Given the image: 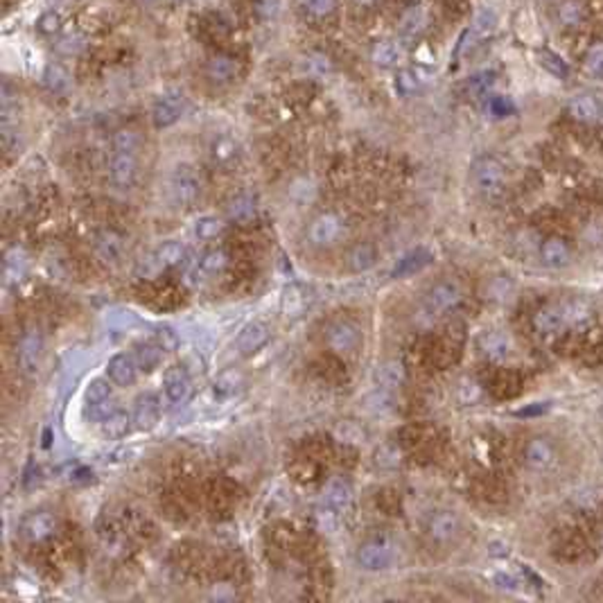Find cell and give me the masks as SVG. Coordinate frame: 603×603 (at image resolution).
I'll use <instances>...</instances> for the list:
<instances>
[{"label": "cell", "instance_id": "6da1fadb", "mask_svg": "<svg viewBox=\"0 0 603 603\" xmlns=\"http://www.w3.org/2000/svg\"><path fill=\"white\" fill-rule=\"evenodd\" d=\"M199 195H201V179L193 165L181 163V165L172 170V174L168 179V199L172 206L179 210L193 208L197 204Z\"/></svg>", "mask_w": 603, "mask_h": 603}, {"label": "cell", "instance_id": "7a4b0ae2", "mask_svg": "<svg viewBox=\"0 0 603 603\" xmlns=\"http://www.w3.org/2000/svg\"><path fill=\"white\" fill-rule=\"evenodd\" d=\"M45 357V337L39 325L27 328L16 343V366L25 378H36Z\"/></svg>", "mask_w": 603, "mask_h": 603}, {"label": "cell", "instance_id": "3957f363", "mask_svg": "<svg viewBox=\"0 0 603 603\" xmlns=\"http://www.w3.org/2000/svg\"><path fill=\"white\" fill-rule=\"evenodd\" d=\"M184 258H186V246L181 242H174V240L163 242L136 262V276L138 278H156L158 274L181 265Z\"/></svg>", "mask_w": 603, "mask_h": 603}, {"label": "cell", "instance_id": "277c9868", "mask_svg": "<svg viewBox=\"0 0 603 603\" xmlns=\"http://www.w3.org/2000/svg\"><path fill=\"white\" fill-rule=\"evenodd\" d=\"M472 186L475 190L486 199H493L502 195L504 184H506V172L504 165L495 156H479L472 163Z\"/></svg>", "mask_w": 603, "mask_h": 603}, {"label": "cell", "instance_id": "5b68a950", "mask_svg": "<svg viewBox=\"0 0 603 603\" xmlns=\"http://www.w3.org/2000/svg\"><path fill=\"white\" fill-rule=\"evenodd\" d=\"M346 235V222L337 213H321L308 226V242L317 248H330Z\"/></svg>", "mask_w": 603, "mask_h": 603}, {"label": "cell", "instance_id": "8992f818", "mask_svg": "<svg viewBox=\"0 0 603 603\" xmlns=\"http://www.w3.org/2000/svg\"><path fill=\"white\" fill-rule=\"evenodd\" d=\"M394 560H396V544L389 538H385V535L366 540L357 549V563H359V567L366 572L387 570Z\"/></svg>", "mask_w": 603, "mask_h": 603}, {"label": "cell", "instance_id": "52a82bcc", "mask_svg": "<svg viewBox=\"0 0 603 603\" xmlns=\"http://www.w3.org/2000/svg\"><path fill=\"white\" fill-rule=\"evenodd\" d=\"M362 343V332L352 321L337 319L325 328V346L337 355H352Z\"/></svg>", "mask_w": 603, "mask_h": 603}, {"label": "cell", "instance_id": "ba28073f", "mask_svg": "<svg viewBox=\"0 0 603 603\" xmlns=\"http://www.w3.org/2000/svg\"><path fill=\"white\" fill-rule=\"evenodd\" d=\"M116 407L118 405H116V400H113L111 380L98 378L86 387V414H89L91 420L102 423Z\"/></svg>", "mask_w": 603, "mask_h": 603}, {"label": "cell", "instance_id": "9c48e42d", "mask_svg": "<svg viewBox=\"0 0 603 603\" xmlns=\"http://www.w3.org/2000/svg\"><path fill=\"white\" fill-rule=\"evenodd\" d=\"M163 391H165V398L170 400V405H174V407L186 405V402L193 398V391H195L193 378H190L188 368L181 366V364L165 368V373H163Z\"/></svg>", "mask_w": 603, "mask_h": 603}, {"label": "cell", "instance_id": "30bf717a", "mask_svg": "<svg viewBox=\"0 0 603 603\" xmlns=\"http://www.w3.org/2000/svg\"><path fill=\"white\" fill-rule=\"evenodd\" d=\"M54 531H57V518L50 511H32L18 524V535L30 544H39L47 538H52Z\"/></svg>", "mask_w": 603, "mask_h": 603}, {"label": "cell", "instance_id": "8fae6325", "mask_svg": "<svg viewBox=\"0 0 603 603\" xmlns=\"http://www.w3.org/2000/svg\"><path fill=\"white\" fill-rule=\"evenodd\" d=\"M124 237L113 231V228H102L93 235V253L95 258L107 265V267H118L124 258Z\"/></svg>", "mask_w": 603, "mask_h": 603}, {"label": "cell", "instance_id": "7c38bea8", "mask_svg": "<svg viewBox=\"0 0 603 603\" xmlns=\"http://www.w3.org/2000/svg\"><path fill=\"white\" fill-rule=\"evenodd\" d=\"M459 301H461V287L452 281H441L429 287L423 303H425V310L436 317V314H443L456 308Z\"/></svg>", "mask_w": 603, "mask_h": 603}, {"label": "cell", "instance_id": "4fadbf2b", "mask_svg": "<svg viewBox=\"0 0 603 603\" xmlns=\"http://www.w3.org/2000/svg\"><path fill=\"white\" fill-rule=\"evenodd\" d=\"M425 531L438 544L452 542L461 531V520L454 511H434L425 520Z\"/></svg>", "mask_w": 603, "mask_h": 603}, {"label": "cell", "instance_id": "5bb4252c", "mask_svg": "<svg viewBox=\"0 0 603 603\" xmlns=\"http://www.w3.org/2000/svg\"><path fill=\"white\" fill-rule=\"evenodd\" d=\"M109 177L111 184L118 190H129L133 188L138 179V161L136 154H124V151H116L109 165Z\"/></svg>", "mask_w": 603, "mask_h": 603}, {"label": "cell", "instance_id": "9a60e30c", "mask_svg": "<svg viewBox=\"0 0 603 603\" xmlns=\"http://www.w3.org/2000/svg\"><path fill=\"white\" fill-rule=\"evenodd\" d=\"M140 366L133 352H118L107 362V378L118 387H131L138 380Z\"/></svg>", "mask_w": 603, "mask_h": 603}, {"label": "cell", "instance_id": "2e32d148", "mask_svg": "<svg viewBox=\"0 0 603 603\" xmlns=\"http://www.w3.org/2000/svg\"><path fill=\"white\" fill-rule=\"evenodd\" d=\"M352 502V486L348 479H343V477H332V479H328V484H325L323 488V506L325 511L337 515L341 511H346L348 506Z\"/></svg>", "mask_w": 603, "mask_h": 603}, {"label": "cell", "instance_id": "e0dca14e", "mask_svg": "<svg viewBox=\"0 0 603 603\" xmlns=\"http://www.w3.org/2000/svg\"><path fill=\"white\" fill-rule=\"evenodd\" d=\"M267 341H269V328H267V323L251 321L248 325H244L240 334H237L235 348L242 357H248V355H255Z\"/></svg>", "mask_w": 603, "mask_h": 603}, {"label": "cell", "instance_id": "ac0fdd59", "mask_svg": "<svg viewBox=\"0 0 603 603\" xmlns=\"http://www.w3.org/2000/svg\"><path fill=\"white\" fill-rule=\"evenodd\" d=\"M161 420V400L154 394H145L136 400L133 405V427L140 432H149L154 429Z\"/></svg>", "mask_w": 603, "mask_h": 603}, {"label": "cell", "instance_id": "d6986e66", "mask_svg": "<svg viewBox=\"0 0 603 603\" xmlns=\"http://www.w3.org/2000/svg\"><path fill=\"white\" fill-rule=\"evenodd\" d=\"M181 116H184V98L179 93H168L154 104L151 109V120L158 129L172 127Z\"/></svg>", "mask_w": 603, "mask_h": 603}, {"label": "cell", "instance_id": "ffe728a7", "mask_svg": "<svg viewBox=\"0 0 603 603\" xmlns=\"http://www.w3.org/2000/svg\"><path fill=\"white\" fill-rule=\"evenodd\" d=\"M226 265H228V253L224 251V248H210V251H206L199 258L193 278H195V283L213 281V278H217V276L224 274Z\"/></svg>", "mask_w": 603, "mask_h": 603}, {"label": "cell", "instance_id": "44dd1931", "mask_svg": "<svg viewBox=\"0 0 603 603\" xmlns=\"http://www.w3.org/2000/svg\"><path fill=\"white\" fill-rule=\"evenodd\" d=\"M553 459H556V454H553V447L547 438H531L524 447V461L531 470H538V472L549 470Z\"/></svg>", "mask_w": 603, "mask_h": 603}, {"label": "cell", "instance_id": "7402d4cb", "mask_svg": "<svg viewBox=\"0 0 603 603\" xmlns=\"http://www.w3.org/2000/svg\"><path fill=\"white\" fill-rule=\"evenodd\" d=\"M432 260H434V255H432L429 248H425V246L411 248V251L402 255L398 260V265L394 267V276H396V278H407V276H414L418 271H423Z\"/></svg>", "mask_w": 603, "mask_h": 603}, {"label": "cell", "instance_id": "603a6c76", "mask_svg": "<svg viewBox=\"0 0 603 603\" xmlns=\"http://www.w3.org/2000/svg\"><path fill=\"white\" fill-rule=\"evenodd\" d=\"M258 213V201L251 193H240L228 199L226 217L235 224H248Z\"/></svg>", "mask_w": 603, "mask_h": 603}, {"label": "cell", "instance_id": "cb8c5ba5", "mask_svg": "<svg viewBox=\"0 0 603 603\" xmlns=\"http://www.w3.org/2000/svg\"><path fill=\"white\" fill-rule=\"evenodd\" d=\"M375 262H378V248L368 242H357L355 246H350L346 253V267L352 274L368 271Z\"/></svg>", "mask_w": 603, "mask_h": 603}, {"label": "cell", "instance_id": "d4e9b609", "mask_svg": "<svg viewBox=\"0 0 603 603\" xmlns=\"http://www.w3.org/2000/svg\"><path fill=\"white\" fill-rule=\"evenodd\" d=\"M100 425H102V434L107 438H122L133 425V414H129V411L122 407H116Z\"/></svg>", "mask_w": 603, "mask_h": 603}, {"label": "cell", "instance_id": "484cf974", "mask_svg": "<svg viewBox=\"0 0 603 603\" xmlns=\"http://www.w3.org/2000/svg\"><path fill=\"white\" fill-rule=\"evenodd\" d=\"M565 323H567V319H565V310L558 308V305H547V308H542L533 319L535 330L542 332V334L558 332V330H563Z\"/></svg>", "mask_w": 603, "mask_h": 603}, {"label": "cell", "instance_id": "4316f807", "mask_svg": "<svg viewBox=\"0 0 603 603\" xmlns=\"http://www.w3.org/2000/svg\"><path fill=\"white\" fill-rule=\"evenodd\" d=\"M163 350H165V348H163L158 341L136 343V346H133V357H136L140 371H145V373L154 371L161 364V359H163Z\"/></svg>", "mask_w": 603, "mask_h": 603}, {"label": "cell", "instance_id": "83f0119b", "mask_svg": "<svg viewBox=\"0 0 603 603\" xmlns=\"http://www.w3.org/2000/svg\"><path fill=\"white\" fill-rule=\"evenodd\" d=\"M479 348L491 359H506L511 355V341L502 332H486L479 339Z\"/></svg>", "mask_w": 603, "mask_h": 603}, {"label": "cell", "instance_id": "f1b7e54d", "mask_svg": "<svg viewBox=\"0 0 603 603\" xmlns=\"http://www.w3.org/2000/svg\"><path fill=\"white\" fill-rule=\"evenodd\" d=\"M567 111L576 120L590 122V120L601 118V102L597 98H592V95H579V98H574L567 104Z\"/></svg>", "mask_w": 603, "mask_h": 603}, {"label": "cell", "instance_id": "f546056e", "mask_svg": "<svg viewBox=\"0 0 603 603\" xmlns=\"http://www.w3.org/2000/svg\"><path fill=\"white\" fill-rule=\"evenodd\" d=\"M235 73H237V66H235V61L233 59H228V57H213V59L208 61V66H206V75H208V80L210 82H215V84H226V82H231L233 77H235Z\"/></svg>", "mask_w": 603, "mask_h": 603}, {"label": "cell", "instance_id": "4dcf8cb0", "mask_svg": "<svg viewBox=\"0 0 603 603\" xmlns=\"http://www.w3.org/2000/svg\"><path fill=\"white\" fill-rule=\"evenodd\" d=\"M540 253H542L544 265H549V267H565L570 262V248L563 240H558V237H551V240L544 242Z\"/></svg>", "mask_w": 603, "mask_h": 603}, {"label": "cell", "instance_id": "1f68e13d", "mask_svg": "<svg viewBox=\"0 0 603 603\" xmlns=\"http://www.w3.org/2000/svg\"><path fill=\"white\" fill-rule=\"evenodd\" d=\"M497 27V12L491 7H482L479 12L475 14V21H472V32L477 39H486L491 36Z\"/></svg>", "mask_w": 603, "mask_h": 603}, {"label": "cell", "instance_id": "d6a6232c", "mask_svg": "<svg viewBox=\"0 0 603 603\" xmlns=\"http://www.w3.org/2000/svg\"><path fill=\"white\" fill-rule=\"evenodd\" d=\"M43 84L52 93H66L70 89V77H68V73H66V68H61L59 64H50L43 73Z\"/></svg>", "mask_w": 603, "mask_h": 603}, {"label": "cell", "instance_id": "836d02e7", "mask_svg": "<svg viewBox=\"0 0 603 603\" xmlns=\"http://www.w3.org/2000/svg\"><path fill=\"white\" fill-rule=\"evenodd\" d=\"M398 57H400V50L396 47V43H391V41H380L373 45V50H371V59L375 66H380V68L394 66L398 61Z\"/></svg>", "mask_w": 603, "mask_h": 603}, {"label": "cell", "instance_id": "e575fe53", "mask_svg": "<svg viewBox=\"0 0 603 603\" xmlns=\"http://www.w3.org/2000/svg\"><path fill=\"white\" fill-rule=\"evenodd\" d=\"M538 64L547 73H551L553 77H567V73H570V66L560 59V54L551 52V50H540L538 52Z\"/></svg>", "mask_w": 603, "mask_h": 603}, {"label": "cell", "instance_id": "d590c367", "mask_svg": "<svg viewBox=\"0 0 603 603\" xmlns=\"http://www.w3.org/2000/svg\"><path fill=\"white\" fill-rule=\"evenodd\" d=\"M113 149L124 151V154H138L140 149V136L131 129H120L113 136Z\"/></svg>", "mask_w": 603, "mask_h": 603}, {"label": "cell", "instance_id": "8d00e7d4", "mask_svg": "<svg viewBox=\"0 0 603 603\" xmlns=\"http://www.w3.org/2000/svg\"><path fill=\"white\" fill-rule=\"evenodd\" d=\"M423 25H425V12H423V9H420V7H411V9H407L405 16H402V23H400L402 32H405L407 36L418 34L420 30H423Z\"/></svg>", "mask_w": 603, "mask_h": 603}, {"label": "cell", "instance_id": "74e56055", "mask_svg": "<svg viewBox=\"0 0 603 603\" xmlns=\"http://www.w3.org/2000/svg\"><path fill=\"white\" fill-rule=\"evenodd\" d=\"M222 228H224L222 219H217L213 215H206V217H201L197 222L195 233H197L199 240H213V237H217L219 233H222Z\"/></svg>", "mask_w": 603, "mask_h": 603}, {"label": "cell", "instance_id": "f35d334b", "mask_svg": "<svg viewBox=\"0 0 603 603\" xmlns=\"http://www.w3.org/2000/svg\"><path fill=\"white\" fill-rule=\"evenodd\" d=\"M303 70L308 75H312V77H325V75H330L332 64L325 59L323 54L314 52V54L305 57V59H303Z\"/></svg>", "mask_w": 603, "mask_h": 603}, {"label": "cell", "instance_id": "ab89813d", "mask_svg": "<svg viewBox=\"0 0 603 603\" xmlns=\"http://www.w3.org/2000/svg\"><path fill=\"white\" fill-rule=\"evenodd\" d=\"M396 89L400 95H414L420 89V80L416 73L411 70H400L396 77Z\"/></svg>", "mask_w": 603, "mask_h": 603}, {"label": "cell", "instance_id": "60d3db41", "mask_svg": "<svg viewBox=\"0 0 603 603\" xmlns=\"http://www.w3.org/2000/svg\"><path fill=\"white\" fill-rule=\"evenodd\" d=\"M213 158L215 163H219V165H226V163H231L235 158V142L228 140V138H222L217 140L213 145Z\"/></svg>", "mask_w": 603, "mask_h": 603}, {"label": "cell", "instance_id": "b9f144b4", "mask_svg": "<svg viewBox=\"0 0 603 603\" xmlns=\"http://www.w3.org/2000/svg\"><path fill=\"white\" fill-rule=\"evenodd\" d=\"M57 50L61 54H80L84 50V39L80 34H66L57 43Z\"/></svg>", "mask_w": 603, "mask_h": 603}, {"label": "cell", "instance_id": "7bdbcfd3", "mask_svg": "<svg viewBox=\"0 0 603 603\" xmlns=\"http://www.w3.org/2000/svg\"><path fill=\"white\" fill-rule=\"evenodd\" d=\"M586 70L595 77H603V45H595L588 52L586 59Z\"/></svg>", "mask_w": 603, "mask_h": 603}, {"label": "cell", "instance_id": "ee69618b", "mask_svg": "<svg viewBox=\"0 0 603 603\" xmlns=\"http://www.w3.org/2000/svg\"><path fill=\"white\" fill-rule=\"evenodd\" d=\"M493 82H495V73L484 70V73H477L475 77H470V82H468V89H470V93L479 95V93H486L488 89H491Z\"/></svg>", "mask_w": 603, "mask_h": 603}, {"label": "cell", "instance_id": "f6af8a7d", "mask_svg": "<svg viewBox=\"0 0 603 603\" xmlns=\"http://www.w3.org/2000/svg\"><path fill=\"white\" fill-rule=\"evenodd\" d=\"M563 310H565V319H567V323H583L590 317L588 305H583V303H567Z\"/></svg>", "mask_w": 603, "mask_h": 603}, {"label": "cell", "instance_id": "bcb514c9", "mask_svg": "<svg viewBox=\"0 0 603 603\" xmlns=\"http://www.w3.org/2000/svg\"><path fill=\"white\" fill-rule=\"evenodd\" d=\"M488 109H491L493 116L504 118V116H511L513 113V102L509 98H502V95H495V98L488 102Z\"/></svg>", "mask_w": 603, "mask_h": 603}, {"label": "cell", "instance_id": "7dc6e473", "mask_svg": "<svg viewBox=\"0 0 603 603\" xmlns=\"http://www.w3.org/2000/svg\"><path fill=\"white\" fill-rule=\"evenodd\" d=\"M493 581H495L497 588H502L506 592H518L520 586H522V581L518 576H513V574H509V572H497L493 576Z\"/></svg>", "mask_w": 603, "mask_h": 603}, {"label": "cell", "instance_id": "c3c4849f", "mask_svg": "<svg viewBox=\"0 0 603 603\" xmlns=\"http://www.w3.org/2000/svg\"><path fill=\"white\" fill-rule=\"evenodd\" d=\"M337 0H305V7L312 16H328Z\"/></svg>", "mask_w": 603, "mask_h": 603}, {"label": "cell", "instance_id": "681fc988", "mask_svg": "<svg viewBox=\"0 0 603 603\" xmlns=\"http://www.w3.org/2000/svg\"><path fill=\"white\" fill-rule=\"evenodd\" d=\"M59 27H61V21H59V16H57L54 12H47V14H43L39 18V30L43 34H47V36H52L54 32H59Z\"/></svg>", "mask_w": 603, "mask_h": 603}, {"label": "cell", "instance_id": "f907efd6", "mask_svg": "<svg viewBox=\"0 0 603 603\" xmlns=\"http://www.w3.org/2000/svg\"><path fill=\"white\" fill-rule=\"evenodd\" d=\"M281 12V0H258V14L262 18H276Z\"/></svg>", "mask_w": 603, "mask_h": 603}, {"label": "cell", "instance_id": "816d5d0a", "mask_svg": "<svg viewBox=\"0 0 603 603\" xmlns=\"http://www.w3.org/2000/svg\"><path fill=\"white\" fill-rule=\"evenodd\" d=\"M547 407H549V405H538V407H526V409L518 411V416H538V414H542V411H547Z\"/></svg>", "mask_w": 603, "mask_h": 603}, {"label": "cell", "instance_id": "f5cc1de1", "mask_svg": "<svg viewBox=\"0 0 603 603\" xmlns=\"http://www.w3.org/2000/svg\"><path fill=\"white\" fill-rule=\"evenodd\" d=\"M357 3H371V0H357Z\"/></svg>", "mask_w": 603, "mask_h": 603}, {"label": "cell", "instance_id": "db71d44e", "mask_svg": "<svg viewBox=\"0 0 603 603\" xmlns=\"http://www.w3.org/2000/svg\"><path fill=\"white\" fill-rule=\"evenodd\" d=\"M147 3H154V0H147Z\"/></svg>", "mask_w": 603, "mask_h": 603}]
</instances>
